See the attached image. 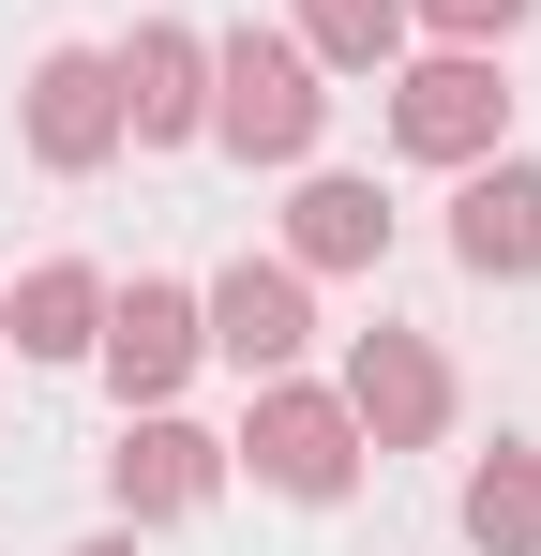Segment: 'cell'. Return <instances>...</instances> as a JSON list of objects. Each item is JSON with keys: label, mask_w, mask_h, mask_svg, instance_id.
Returning <instances> with one entry per match:
<instances>
[{"label": "cell", "mask_w": 541, "mask_h": 556, "mask_svg": "<svg viewBox=\"0 0 541 556\" xmlns=\"http://www.w3.org/2000/svg\"><path fill=\"white\" fill-rule=\"evenodd\" d=\"M316 121H331V91H316V61H301V30H226V46H211V136H226L241 166H301Z\"/></svg>", "instance_id": "cell-1"}, {"label": "cell", "mask_w": 541, "mask_h": 556, "mask_svg": "<svg viewBox=\"0 0 541 556\" xmlns=\"http://www.w3.org/2000/svg\"><path fill=\"white\" fill-rule=\"evenodd\" d=\"M241 466H256L270 496H347V481H361V421H347V391L270 376V391H256V421H241Z\"/></svg>", "instance_id": "cell-2"}, {"label": "cell", "mask_w": 541, "mask_h": 556, "mask_svg": "<svg viewBox=\"0 0 541 556\" xmlns=\"http://www.w3.org/2000/svg\"><path fill=\"white\" fill-rule=\"evenodd\" d=\"M391 136H406L422 166H481V151L512 136V91H496V61H481V46H437L422 76H391Z\"/></svg>", "instance_id": "cell-3"}, {"label": "cell", "mask_w": 541, "mask_h": 556, "mask_svg": "<svg viewBox=\"0 0 541 556\" xmlns=\"http://www.w3.org/2000/svg\"><path fill=\"white\" fill-rule=\"evenodd\" d=\"M90 362L121 376V406H166L180 376L211 362V331H196V301H180V286H105V331H90Z\"/></svg>", "instance_id": "cell-4"}, {"label": "cell", "mask_w": 541, "mask_h": 556, "mask_svg": "<svg viewBox=\"0 0 541 556\" xmlns=\"http://www.w3.org/2000/svg\"><path fill=\"white\" fill-rule=\"evenodd\" d=\"M347 421H361V452H422L451 421V362L422 331H361L347 346Z\"/></svg>", "instance_id": "cell-5"}, {"label": "cell", "mask_w": 541, "mask_h": 556, "mask_svg": "<svg viewBox=\"0 0 541 556\" xmlns=\"http://www.w3.org/2000/svg\"><path fill=\"white\" fill-rule=\"evenodd\" d=\"M105 151H121V76H105V46H46V61H30V166L90 181Z\"/></svg>", "instance_id": "cell-6"}, {"label": "cell", "mask_w": 541, "mask_h": 556, "mask_svg": "<svg viewBox=\"0 0 541 556\" xmlns=\"http://www.w3.org/2000/svg\"><path fill=\"white\" fill-rule=\"evenodd\" d=\"M196 331H211V362H241V376H286L301 346H316V301H301V271L286 256H241V271L196 301Z\"/></svg>", "instance_id": "cell-7"}, {"label": "cell", "mask_w": 541, "mask_h": 556, "mask_svg": "<svg viewBox=\"0 0 541 556\" xmlns=\"http://www.w3.org/2000/svg\"><path fill=\"white\" fill-rule=\"evenodd\" d=\"M105 76H121V136H211V46L180 30V15H151L136 46H105Z\"/></svg>", "instance_id": "cell-8"}, {"label": "cell", "mask_w": 541, "mask_h": 556, "mask_svg": "<svg viewBox=\"0 0 541 556\" xmlns=\"http://www.w3.org/2000/svg\"><path fill=\"white\" fill-rule=\"evenodd\" d=\"M211 481H226V437H196V421H166V406H151V421H121V452H105V496H121L136 527L196 511Z\"/></svg>", "instance_id": "cell-9"}, {"label": "cell", "mask_w": 541, "mask_h": 556, "mask_svg": "<svg viewBox=\"0 0 541 556\" xmlns=\"http://www.w3.org/2000/svg\"><path fill=\"white\" fill-rule=\"evenodd\" d=\"M451 256L481 286H527L541 271V166H496V151H481L466 195H451Z\"/></svg>", "instance_id": "cell-10"}, {"label": "cell", "mask_w": 541, "mask_h": 556, "mask_svg": "<svg viewBox=\"0 0 541 556\" xmlns=\"http://www.w3.org/2000/svg\"><path fill=\"white\" fill-rule=\"evenodd\" d=\"M376 256H391L376 181H301L286 195V271H376Z\"/></svg>", "instance_id": "cell-11"}, {"label": "cell", "mask_w": 541, "mask_h": 556, "mask_svg": "<svg viewBox=\"0 0 541 556\" xmlns=\"http://www.w3.org/2000/svg\"><path fill=\"white\" fill-rule=\"evenodd\" d=\"M0 331H15V362H90V331H105V271H76V256L15 271V301H0Z\"/></svg>", "instance_id": "cell-12"}, {"label": "cell", "mask_w": 541, "mask_h": 556, "mask_svg": "<svg viewBox=\"0 0 541 556\" xmlns=\"http://www.w3.org/2000/svg\"><path fill=\"white\" fill-rule=\"evenodd\" d=\"M466 542L481 556H541V452H481L466 466Z\"/></svg>", "instance_id": "cell-13"}, {"label": "cell", "mask_w": 541, "mask_h": 556, "mask_svg": "<svg viewBox=\"0 0 541 556\" xmlns=\"http://www.w3.org/2000/svg\"><path fill=\"white\" fill-rule=\"evenodd\" d=\"M391 46H406V0H301V61H331V76H391Z\"/></svg>", "instance_id": "cell-14"}, {"label": "cell", "mask_w": 541, "mask_h": 556, "mask_svg": "<svg viewBox=\"0 0 541 556\" xmlns=\"http://www.w3.org/2000/svg\"><path fill=\"white\" fill-rule=\"evenodd\" d=\"M422 30H451V46H496V30H527L541 0H406Z\"/></svg>", "instance_id": "cell-15"}, {"label": "cell", "mask_w": 541, "mask_h": 556, "mask_svg": "<svg viewBox=\"0 0 541 556\" xmlns=\"http://www.w3.org/2000/svg\"><path fill=\"white\" fill-rule=\"evenodd\" d=\"M76 556H136V542H76Z\"/></svg>", "instance_id": "cell-16"}]
</instances>
